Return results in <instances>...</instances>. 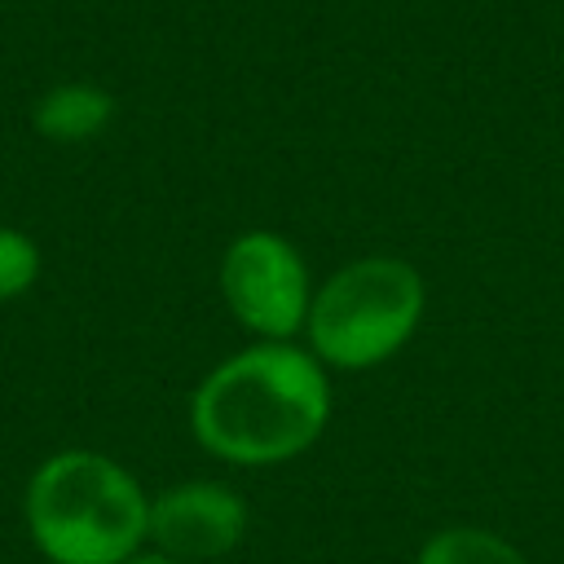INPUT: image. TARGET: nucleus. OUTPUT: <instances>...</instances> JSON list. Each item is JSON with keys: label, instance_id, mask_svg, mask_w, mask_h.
I'll return each mask as SVG.
<instances>
[{"label": "nucleus", "instance_id": "1", "mask_svg": "<svg viewBox=\"0 0 564 564\" xmlns=\"http://www.w3.org/2000/svg\"><path fill=\"white\" fill-rule=\"evenodd\" d=\"M330 423V370L300 339H256L216 361L189 392V432L229 467H278L308 454Z\"/></svg>", "mask_w": 564, "mask_h": 564}, {"label": "nucleus", "instance_id": "2", "mask_svg": "<svg viewBox=\"0 0 564 564\" xmlns=\"http://www.w3.org/2000/svg\"><path fill=\"white\" fill-rule=\"evenodd\" d=\"M22 516L48 564H128L150 546V494L101 449L48 454L26 480Z\"/></svg>", "mask_w": 564, "mask_h": 564}, {"label": "nucleus", "instance_id": "3", "mask_svg": "<svg viewBox=\"0 0 564 564\" xmlns=\"http://www.w3.org/2000/svg\"><path fill=\"white\" fill-rule=\"evenodd\" d=\"M427 282L401 256H357L313 286L304 348L326 370H375L423 326Z\"/></svg>", "mask_w": 564, "mask_h": 564}, {"label": "nucleus", "instance_id": "4", "mask_svg": "<svg viewBox=\"0 0 564 564\" xmlns=\"http://www.w3.org/2000/svg\"><path fill=\"white\" fill-rule=\"evenodd\" d=\"M220 300L256 339H300L313 304V273L300 247L273 229L238 234L220 256Z\"/></svg>", "mask_w": 564, "mask_h": 564}, {"label": "nucleus", "instance_id": "5", "mask_svg": "<svg viewBox=\"0 0 564 564\" xmlns=\"http://www.w3.org/2000/svg\"><path fill=\"white\" fill-rule=\"evenodd\" d=\"M247 524L251 511L225 480H181L150 498V546L181 564H207L238 551Z\"/></svg>", "mask_w": 564, "mask_h": 564}, {"label": "nucleus", "instance_id": "6", "mask_svg": "<svg viewBox=\"0 0 564 564\" xmlns=\"http://www.w3.org/2000/svg\"><path fill=\"white\" fill-rule=\"evenodd\" d=\"M110 119H115V97L97 84H57L31 110L35 132L44 141H62V145L93 141Z\"/></svg>", "mask_w": 564, "mask_h": 564}, {"label": "nucleus", "instance_id": "7", "mask_svg": "<svg viewBox=\"0 0 564 564\" xmlns=\"http://www.w3.org/2000/svg\"><path fill=\"white\" fill-rule=\"evenodd\" d=\"M414 564H529L516 542L485 524H445L423 538Z\"/></svg>", "mask_w": 564, "mask_h": 564}, {"label": "nucleus", "instance_id": "8", "mask_svg": "<svg viewBox=\"0 0 564 564\" xmlns=\"http://www.w3.org/2000/svg\"><path fill=\"white\" fill-rule=\"evenodd\" d=\"M40 264L44 260H40L35 238L13 225H0V304L26 295L40 278Z\"/></svg>", "mask_w": 564, "mask_h": 564}, {"label": "nucleus", "instance_id": "9", "mask_svg": "<svg viewBox=\"0 0 564 564\" xmlns=\"http://www.w3.org/2000/svg\"><path fill=\"white\" fill-rule=\"evenodd\" d=\"M128 564H181V560H172V555H163V551H154V546H145V551H137Z\"/></svg>", "mask_w": 564, "mask_h": 564}]
</instances>
